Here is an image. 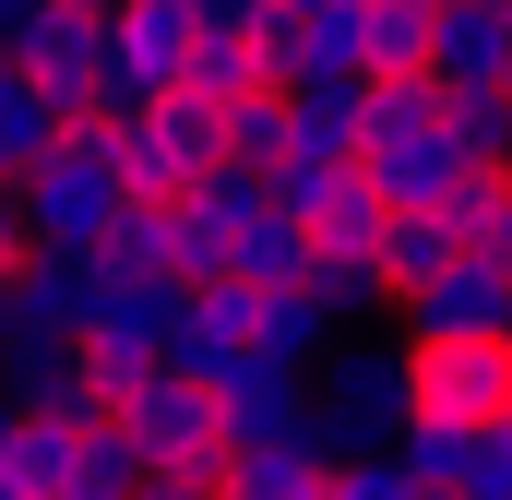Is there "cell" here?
I'll return each mask as SVG.
<instances>
[{
    "label": "cell",
    "instance_id": "25",
    "mask_svg": "<svg viewBox=\"0 0 512 500\" xmlns=\"http://www.w3.org/2000/svg\"><path fill=\"white\" fill-rule=\"evenodd\" d=\"M346 167H358V155H310V143H286V155H274V167H262V179H274V203H286V215H298V227H310V203H322V191H334V179H346Z\"/></svg>",
    "mask_w": 512,
    "mask_h": 500
},
{
    "label": "cell",
    "instance_id": "32",
    "mask_svg": "<svg viewBox=\"0 0 512 500\" xmlns=\"http://www.w3.org/2000/svg\"><path fill=\"white\" fill-rule=\"evenodd\" d=\"M24 12H36V0H0V36H12V24H24Z\"/></svg>",
    "mask_w": 512,
    "mask_h": 500
},
{
    "label": "cell",
    "instance_id": "8",
    "mask_svg": "<svg viewBox=\"0 0 512 500\" xmlns=\"http://www.w3.org/2000/svg\"><path fill=\"white\" fill-rule=\"evenodd\" d=\"M215 405H227V453H262V441H298L310 429V370L274 358V346H239L215 370Z\"/></svg>",
    "mask_w": 512,
    "mask_h": 500
},
{
    "label": "cell",
    "instance_id": "30",
    "mask_svg": "<svg viewBox=\"0 0 512 500\" xmlns=\"http://www.w3.org/2000/svg\"><path fill=\"white\" fill-rule=\"evenodd\" d=\"M477 250H489V262H501V274H512V203H501V215H489V227H477Z\"/></svg>",
    "mask_w": 512,
    "mask_h": 500
},
{
    "label": "cell",
    "instance_id": "5",
    "mask_svg": "<svg viewBox=\"0 0 512 500\" xmlns=\"http://www.w3.org/2000/svg\"><path fill=\"white\" fill-rule=\"evenodd\" d=\"M120 429H131V453H143L155 477H227V405H215V381H191V370L131 381Z\"/></svg>",
    "mask_w": 512,
    "mask_h": 500
},
{
    "label": "cell",
    "instance_id": "3",
    "mask_svg": "<svg viewBox=\"0 0 512 500\" xmlns=\"http://www.w3.org/2000/svg\"><path fill=\"white\" fill-rule=\"evenodd\" d=\"M108 155H120L131 203H179V191L227 155V108L191 96V84H167V96H143L131 120H108Z\"/></svg>",
    "mask_w": 512,
    "mask_h": 500
},
{
    "label": "cell",
    "instance_id": "31",
    "mask_svg": "<svg viewBox=\"0 0 512 500\" xmlns=\"http://www.w3.org/2000/svg\"><path fill=\"white\" fill-rule=\"evenodd\" d=\"M477 441H489V453H501V465H512V417H489V429H477Z\"/></svg>",
    "mask_w": 512,
    "mask_h": 500
},
{
    "label": "cell",
    "instance_id": "10",
    "mask_svg": "<svg viewBox=\"0 0 512 500\" xmlns=\"http://www.w3.org/2000/svg\"><path fill=\"white\" fill-rule=\"evenodd\" d=\"M512 322V274L489 250H453L429 286H405V346H441V334H501Z\"/></svg>",
    "mask_w": 512,
    "mask_h": 500
},
{
    "label": "cell",
    "instance_id": "2",
    "mask_svg": "<svg viewBox=\"0 0 512 500\" xmlns=\"http://www.w3.org/2000/svg\"><path fill=\"white\" fill-rule=\"evenodd\" d=\"M405 417H417L405 346H393V358H358V346H322V358H310V441H322L334 465H346V453H393Z\"/></svg>",
    "mask_w": 512,
    "mask_h": 500
},
{
    "label": "cell",
    "instance_id": "9",
    "mask_svg": "<svg viewBox=\"0 0 512 500\" xmlns=\"http://www.w3.org/2000/svg\"><path fill=\"white\" fill-rule=\"evenodd\" d=\"M167 334H179V286H120V298H108V322L84 334V370H96V393L120 405L131 381H155V370H167Z\"/></svg>",
    "mask_w": 512,
    "mask_h": 500
},
{
    "label": "cell",
    "instance_id": "19",
    "mask_svg": "<svg viewBox=\"0 0 512 500\" xmlns=\"http://www.w3.org/2000/svg\"><path fill=\"white\" fill-rule=\"evenodd\" d=\"M215 274H227V215L179 191L167 203V286H215Z\"/></svg>",
    "mask_w": 512,
    "mask_h": 500
},
{
    "label": "cell",
    "instance_id": "11",
    "mask_svg": "<svg viewBox=\"0 0 512 500\" xmlns=\"http://www.w3.org/2000/svg\"><path fill=\"white\" fill-rule=\"evenodd\" d=\"M358 167H370V191H382L393 215H429V203L465 179L453 131H382V143H358Z\"/></svg>",
    "mask_w": 512,
    "mask_h": 500
},
{
    "label": "cell",
    "instance_id": "1",
    "mask_svg": "<svg viewBox=\"0 0 512 500\" xmlns=\"http://www.w3.org/2000/svg\"><path fill=\"white\" fill-rule=\"evenodd\" d=\"M120 203H131V179H120V155H108V120H72L36 167H24V239L60 250V262H84V250L108 239Z\"/></svg>",
    "mask_w": 512,
    "mask_h": 500
},
{
    "label": "cell",
    "instance_id": "35",
    "mask_svg": "<svg viewBox=\"0 0 512 500\" xmlns=\"http://www.w3.org/2000/svg\"><path fill=\"white\" fill-rule=\"evenodd\" d=\"M60 500H96V489H60Z\"/></svg>",
    "mask_w": 512,
    "mask_h": 500
},
{
    "label": "cell",
    "instance_id": "18",
    "mask_svg": "<svg viewBox=\"0 0 512 500\" xmlns=\"http://www.w3.org/2000/svg\"><path fill=\"white\" fill-rule=\"evenodd\" d=\"M251 84H262L251 12H203V36H191V96H215V108H239Z\"/></svg>",
    "mask_w": 512,
    "mask_h": 500
},
{
    "label": "cell",
    "instance_id": "14",
    "mask_svg": "<svg viewBox=\"0 0 512 500\" xmlns=\"http://www.w3.org/2000/svg\"><path fill=\"white\" fill-rule=\"evenodd\" d=\"M227 500H334V453L298 429V441H262V453H227Z\"/></svg>",
    "mask_w": 512,
    "mask_h": 500
},
{
    "label": "cell",
    "instance_id": "28",
    "mask_svg": "<svg viewBox=\"0 0 512 500\" xmlns=\"http://www.w3.org/2000/svg\"><path fill=\"white\" fill-rule=\"evenodd\" d=\"M131 500H227V489H215V477H155V465H143V477H131Z\"/></svg>",
    "mask_w": 512,
    "mask_h": 500
},
{
    "label": "cell",
    "instance_id": "20",
    "mask_svg": "<svg viewBox=\"0 0 512 500\" xmlns=\"http://www.w3.org/2000/svg\"><path fill=\"white\" fill-rule=\"evenodd\" d=\"M453 250H465V227H453L441 203H429V215H393V227H382V262H393V298H405V286H429V274H441Z\"/></svg>",
    "mask_w": 512,
    "mask_h": 500
},
{
    "label": "cell",
    "instance_id": "34",
    "mask_svg": "<svg viewBox=\"0 0 512 500\" xmlns=\"http://www.w3.org/2000/svg\"><path fill=\"white\" fill-rule=\"evenodd\" d=\"M286 12H322V0H286Z\"/></svg>",
    "mask_w": 512,
    "mask_h": 500
},
{
    "label": "cell",
    "instance_id": "24",
    "mask_svg": "<svg viewBox=\"0 0 512 500\" xmlns=\"http://www.w3.org/2000/svg\"><path fill=\"white\" fill-rule=\"evenodd\" d=\"M251 346H274V358H298V370H310V358L334 346V322H322V310H310L298 286H262V310H251Z\"/></svg>",
    "mask_w": 512,
    "mask_h": 500
},
{
    "label": "cell",
    "instance_id": "13",
    "mask_svg": "<svg viewBox=\"0 0 512 500\" xmlns=\"http://www.w3.org/2000/svg\"><path fill=\"white\" fill-rule=\"evenodd\" d=\"M286 143H310V155H358V143H370V84H358V72H310V84H286Z\"/></svg>",
    "mask_w": 512,
    "mask_h": 500
},
{
    "label": "cell",
    "instance_id": "29",
    "mask_svg": "<svg viewBox=\"0 0 512 500\" xmlns=\"http://www.w3.org/2000/svg\"><path fill=\"white\" fill-rule=\"evenodd\" d=\"M453 500H512V465H501V453H489V441H477V477H465V489H453Z\"/></svg>",
    "mask_w": 512,
    "mask_h": 500
},
{
    "label": "cell",
    "instance_id": "7",
    "mask_svg": "<svg viewBox=\"0 0 512 500\" xmlns=\"http://www.w3.org/2000/svg\"><path fill=\"white\" fill-rule=\"evenodd\" d=\"M405 370H417V417H453V429L512 417V346H501V334H441V346H405Z\"/></svg>",
    "mask_w": 512,
    "mask_h": 500
},
{
    "label": "cell",
    "instance_id": "6",
    "mask_svg": "<svg viewBox=\"0 0 512 500\" xmlns=\"http://www.w3.org/2000/svg\"><path fill=\"white\" fill-rule=\"evenodd\" d=\"M0 60H24L72 120H96L84 96H96V60H108V0H36V12L0 36Z\"/></svg>",
    "mask_w": 512,
    "mask_h": 500
},
{
    "label": "cell",
    "instance_id": "16",
    "mask_svg": "<svg viewBox=\"0 0 512 500\" xmlns=\"http://www.w3.org/2000/svg\"><path fill=\"white\" fill-rule=\"evenodd\" d=\"M298 298H310L322 322H358L370 298H393V262H382V250H322V239H310V262H298Z\"/></svg>",
    "mask_w": 512,
    "mask_h": 500
},
{
    "label": "cell",
    "instance_id": "12",
    "mask_svg": "<svg viewBox=\"0 0 512 500\" xmlns=\"http://www.w3.org/2000/svg\"><path fill=\"white\" fill-rule=\"evenodd\" d=\"M429 72L441 84H512V12H489V0L429 12Z\"/></svg>",
    "mask_w": 512,
    "mask_h": 500
},
{
    "label": "cell",
    "instance_id": "33",
    "mask_svg": "<svg viewBox=\"0 0 512 500\" xmlns=\"http://www.w3.org/2000/svg\"><path fill=\"white\" fill-rule=\"evenodd\" d=\"M203 12H251V0H203Z\"/></svg>",
    "mask_w": 512,
    "mask_h": 500
},
{
    "label": "cell",
    "instance_id": "22",
    "mask_svg": "<svg viewBox=\"0 0 512 500\" xmlns=\"http://www.w3.org/2000/svg\"><path fill=\"white\" fill-rule=\"evenodd\" d=\"M96 262L120 286H167V203H120V227L96 239Z\"/></svg>",
    "mask_w": 512,
    "mask_h": 500
},
{
    "label": "cell",
    "instance_id": "27",
    "mask_svg": "<svg viewBox=\"0 0 512 500\" xmlns=\"http://www.w3.org/2000/svg\"><path fill=\"white\" fill-rule=\"evenodd\" d=\"M24 250H36V239H24V179H0V274H12Z\"/></svg>",
    "mask_w": 512,
    "mask_h": 500
},
{
    "label": "cell",
    "instance_id": "36",
    "mask_svg": "<svg viewBox=\"0 0 512 500\" xmlns=\"http://www.w3.org/2000/svg\"><path fill=\"white\" fill-rule=\"evenodd\" d=\"M501 346H512V322H501Z\"/></svg>",
    "mask_w": 512,
    "mask_h": 500
},
{
    "label": "cell",
    "instance_id": "21",
    "mask_svg": "<svg viewBox=\"0 0 512 500\" xmlns=\"http://www.w3.org/2000/svg\"><path fill=\"white\" fill-rule=\"evenodd\" d=\"M393 453H405L417 489H465V477H477V429H453V417H405Z\"/></svg>",
    "mask_w": 512,
    "mask_h": 500
},
{
    "label": "cell",
    "instance_id": "17",
    "mask_svg": "<svg viewBox=\"0 0 512 500\" xmlns=\"http://www.w3.org/2000/svg\"><path fill=\"white\" fill-rule=\"evenodd\" d=\"M298 262H310V227H298L286 203H262V215L227 227V274H239V286H298Z\"/></svg>",
    "mask_w": 512,
    "mask_h": 500
},
{
    "label": "cell",
    "instance_id": "15",
    "mask_svg": "<svg viewBox=\"0 0 512 500\" xmlns=\"http://www.w3.org/2000/svg\"><path fill=\"white\" fill-rule=\"evenodd\" d=\"M60 131H72V108H60V96L24 72V60H0V179H24V167L60 143Z\"/></svg>",
    "mask_w": 512,
    "mask_h": 500
},
{
    "label": "cell",
    "instance_id": "4",
    "mask_svg": "<svg viewBox=\"0 0 512 500\" xmlns=\"http://www.w3.org/2000/svg\"><path fill=\"white\" fill-rule=\"evenodd\" d=\"M191 36H203V0H108V60H96V120H131L143 96L191 84Z\"/></svg>",
    "mask_w": 512,
    "mask_h": 500
},
{
    "label": "cell",
    "instance_id": "26",
    "mask_svg": "<svg viewBox=\"0 0 512 500\" xmlns=\"http://www.w3.org/2000/svg\"><path fill=\"white\" fill-rule=\"evenodd\" d=\"M227 155H251V167L286 155V96H274V84H251V96L227 108Z\"/></svg>",
    "mask_w": 512,
    "mask_h": 500
},
{
    "label": "cell",
    "instance_id": "23",
    "mask_svg": "<svg viewBox=\"0 0 512 500\" xmlns=\"http://www.w3.org/2000/svg\"><path fill=\"white\" fill-rule=\"evenodd\" d=\"M453 155H477V167H512V84H453Z\"/></svg>",
    "mask_w": 512,
    "mask_h": 500
}]
</instances>
